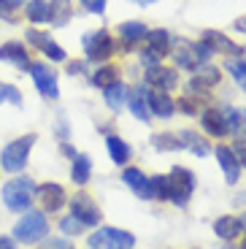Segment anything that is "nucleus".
Wrapping results in <instances>:
<instances>
[{
    "label": "nucleus",
    "instance_id": "obj_1",
    "mask_svg": "<svg viewBox=\"0 0 246 249\" xmlns=\"http://www.w3.org/2000/svg\"><path fill=\"white\" fill-rule=\"evenodd\" d=\"M168 54L173 57L176 68L184 71H197L203 62H209L214 57L209 44L203 41H187V38H171V52Z\"/></svg>",
    "mask_w": 246,
    "mask_h": 249
},
{
    "label": "nucleus",
    "instance_id": "obj_2",
    "mask_svg": "<svg viewBox=\"0 0 246 249\" xmlns=\"http://www.w3.org/2000/svg\"><path fill=\"white\" fill-rule=\"evenodd\" d=\"M35 133H27V136H19L17 141L6 143L3 152H0V171H6V174H22L27 168V160H30V149L33 143H35Z\"/></svg>",
    "mask_w": 246,
    "mask_h": 249
},
{
    "label": "nucleus",
    "instance_id": "obj_3",
    "mask_svg": "<svg viewBox=\"0 0 246 249\" xmlns=\"http://www.w3.org/2000/svg\"><path fill=\"white\" fill-rule=\"evenodd\" d=\"M38 184L27 176H17V179H8L3 184V203H6L8 212H27L33 206Z\"/></svg>",
    "mask_w": 246,
    "mask_h": 249
},
{
    "label": "nucleus",
    "instance_id": "obj_4",
    "mask_svg": "<svg viewBox=\"0 0 246 249\" xmlns=\"http://www.w3.org/2000/svg\"><path fill=\"white\" fill-rule=\"evenodd\" d=\"M49 236V219L43 212H35V209H27L22 214L17 225H14V241L22 244H38Z\"/></svg>",
    "mask_w": 246,
    "mask_h": 249
},
{
    "label": "nucleus",
    "instance_id": "obj_5",
    "mask_svg": "<svg viewBox=\"0 0 246 249\" xmlns=\"http://www.w3.org/2000/svg\"><path fill=\"white\" fill-rule=\"evenodd\" d=\"M81 46H84V54H87V62H105L114 57L117 52V41L111 38L108 30H89L81 36Z\"/></svg>",
    "mask_w": 246,
    "mask_h": 249
},
{
    "label": "nucleus",
    "instance_id": "obj_6",
    "mask_svg": "<svg viewBox=\"0 0 246 249\" xmlns=\"http://www.w3.org/2000/svg\"><path fill=\"white\" fill-rule=\"evenodd\" d=\"M233 117H235V108L219 103V106H211L200 111V124H203V130L209 136L225 138L228 133H233Z\"/></svg>",
    "mask_w": 246,
    "mask_h": 249
},
{
    "label": "nucleus",
    "instance_id": "obj_7",
    "mask_svg": "<svg viewBox=\"0 0 246 249\" xmlns=\"http://www.w3.org/2000/svg\"><path fill=\"white\" fill-rule=\"evenodd\" d=\"M165 181H168V200L173 206H184L192 198V193H195V174L190 168L173 165L171 174L165 176Z\"/></svg>",
    "mask_w": 246,
    "mask_h": 249
},
{
    "label": "nucleus",
    "instance_id": "obj_8",
    "mask_svg": "<svg viewBox=\"0 0 246 249\" xmlns=\"http://www.w3.org/2000/svg\"><path fill=\"white\" fill-rule=\"evenodd\" d=\"M89 249H133L136 247V236L122 228H100L87 238Z\"/></svg>",
    "mask_w": 246,
    "mask_h": 249
},
{
    "label": "nucleus",
    "instance_id": "obj_9",
    "mask_svg": "<svg viewBox=\"0 0 246 249\" xmlns=\"http://www.w3.org/2000/svg\"><path fill=\"white\" fill-rule=\"evenodd\" d=\"M30 76H33V84L35 89L41 92V98L46 100H57L60 98V84H57V73L46 65V62H30Z\"/></svg>",
    "mask_w": 246,
    "mask_h": 249
},
{
    "label": "nucleus",
    "instance_id": "obj_10",
    "mask_svg": "<svg viewBox=\"0 0 246 249\" xmlns=\"http://www.w3.org/2000/svg\"><path fill=\"white\" fill-rule=\"evenodd\" d=\"M143 87L154 89V92H171V89L178 87V73L176 68H165V65H154V68H146V76H143Z\"/></svg>",
    "mask_w": 246,
    "mask_h": 249
},
{
    "label": "nucleus",
    "instance_id": "obj_11",
    "mask_svg": "<svg viewBox=\"0 0 246 249\" xmlns=\"http://www.w3.org/2000/svg\"><path fill=\"white\" fill-rule=\"evenodd\" d=\"M35 195H38V206H41L43 214H57V212H62V206L68 203V195H65V190L57 181L41 184L35 190Z\"/></svg>",
    "mask_w": 246,
    "mask_h": 249
},
{
    "label": "nucleus",
    "instance_id": "obj_12",
    "mask_svg": "<svg viewBox=\"0 0 246 249\" xmlns=\"http://www.w3.org/2000/svg\"><path fill=\"white\" fill-rule=\"evenodd\" d=\"M70 214H73L76 219H81L84 225H98L100 219H103V212L98 209L95 198L87 195V193L73 195V200H70Z\"/></svg>",
    "mask_w": 246,
    "mask_h": 249
},
{
    "label": "nucleus",
    "instance_id": "obj_13",
    "mask_svg": "<svg viewBox=\"0 0 246 249\" xmlns=\"http://www.w3.org/2000/svg\"><path fill=\"white\" fill-rule=\"evenodd\" d=\"M203 44H209L214 54H228L230 60L244 57V49H241L238 44H233V41H230L225 33H219V30H206L203 33Z\"/></svg>",
    "mask_w": 246,
    "mask_h": 249
},
{
    "label": "nucleus",
    "instance_id": "obj_14",
    "mask_svg": "<svg viewBox=\"0 0 246 249\" xmlns=\"http://www.w3.org/2000/svg\"><path fill=\"white\" fill-rule=\"evenodd\" d=\"M143 98H146V106L152 117H162V119H171L176 114V103L168 92H154V89L143 87Z\"/></svg>",
    "mask_w": 246,
    "mask_h": 249
},
{
    "label": "nucleus",
    "instance_id": "obj_15",
    "mask_svg": "<svg viewBox=\"0 0 246 249\" xmlns=\"http://www.w3.org/2000/svg\"><path fill=\"white\" fill-rule=\"evenodd\" d=\"M122 181L130 187V193L138 195V198H143V200H152L154 198V193H152V176H146L141 168H124Z\"/></svg>",
    "mask_w": 246,
    "mask_h": 249
},
{
    "label": "nucleus",
    "instance_id": "obj_16",
    "mask_svg": "<svg viewBox=\"0 0 246 249\" xmlns=\"http://www.w3.org/2000/svg\"><path fill=\"white\" fill-rule=\"evenodd\" d=\"M0 62H8V65H14L19 71H27L30 68V52L19 41H6L0 46Z\"/></svg>",
    "mask_w": 246,
    "mask_h": 249
},
{
    "label": "nucleus",
    "instance_id": "obj_17",
    "mask_svg": "<svg viewBox=\"0 0 246 249\" xmlns=\"http://www.w3.org/2000/svg\"><path fill=\"white\" fill-rule=\"evenodd\" d=\"M214 155H216V162H219V168H222V174H225V179H228V184H238L241 165H238V160H235L233 149L222 143V146H216V149H214Z\"/></svg>",
    "mask_w": 246,
    "mask_h": 249
},
{
    "label": "nucleus",
    "instance_id": "obj_18",
    "mask_svg": "<svg viewBox=\"0 0 246 249\" xmlns=\"http://www.w3.org/2000/svg\"><path fill=\"white\" fill-rule=\"evenodd\" d=\"M176 138H178V146L187 149V152H192L195 157H206L211 152V143L206 141L200 133H195V130H178Z\"/></svg>",
    "mask_w": 246,
    "mask_h": 249
},
{
    "label": "nucleus",
    "instance_id": "obj_19",
    "mask_svg": "<svg viewBox=\"0 0 246 249\" xmlns=\"http://www.w3.org/2000/svg\"><path fill=\"white\" fill-rule=\"evenodd\" d=\"M117 33H119V41H122L124 46H136V44H141V41H146V33H149V27L143 25V22H122V25L117 27Z\"/></svg>",
    "mask_w": 246,
    "mask_h": 249
},
{
    "label": "nucleus",
    "instance_id": "obj_20",
    "mask_svg": "<svg viewBox=\"0 0 246 249\" xmlns=\"http://www.w3.org/2000/svg\"><path fill=\"white\" fill-rule=\"evenodd\" d=\"M192 73H195V76L190 79V84H195V87L206 89V92H209L211 87H216V84L222 81V73H219V68H214L211 62H203V65H200L197 71H192Z\"/></svg>",
    "mask_w": 246,
    "mask_h": 249
},
{
    "label": "nucleus",
    "instance_id": "obj_21",
    "mask_svg": "<svg viewBox=\"0 0 246 249\" xmlns=\"http://www.w3.org/2000/svg\"><path fill=\"white\" fill-rule=\"evenodd\" d=\"M127 108L130 114L141 122H152V114H149L146 98H143V87H130L127 89Z\"/></svg>",
    "mask_w": 246,
    "mask_h": 249
},
{
    "label": "nucleus",
    "instance_id": "obj_22",
    "mask_svg": "<svg viewBox=\"0 0 246 249\" xmlns=\"http://www.w3.org/2000/svg\"><path fill=\"white\" fill-rule=\"evenodd\" d=\"M103 98H105V106L114 114H119L127 106V87H124L122 81H114V84H108V87L103 89Z\"/></svg>",
    "mask_w": 246,
    "mask_h": 249
},
{
    "label": "nucleus",
    "instance_id": "obj_23",
    "mask_svg": "<svg viewBox=\"0 0 246 249\" xmlns=\"http://www.w3.org/2000/svg\"><path fill=\"white\" fill-rule=\"evenodd\" d=\"M241 231H244V225H241V219L238 217H219L214 222V233L222 238V241H233V238H238L241 236Z\"/></svg>",
    "mask_w": 246,
    "mask_h": 249
},
{
    "label": "nucleus",
    "instance_id": "obj_24",
    "mask_svg": "<svg viewBox=\"0 0 246 249\" xmlns=\"http://www.w3.org/2000/svg\"><path fill=\"white\" fill-rule=\"evenodd\" d=\"M89 176H92V160L87 155H76L73 162H70V179H73L76 187L89 184Z\"/></svg>",
    "mask_w": 246,
    "mask_h": 249
},
{
    "label": "nucleus",
    "instance_id": "obj_25",
    "mask_svg": "<svg viewBox=\"0 0 246 249\" xmlns=\"http://www.w3.org/2000/svg\"><path fill=\"white\" fill-rule=\"evenodd\" d=\"M73 19V6L70 0H52L49 3V22L54 27H65Z\"/></svg>",
    "mask_w": 246,
    "mask_h": 249
},
{
    "label": "nucleus",
    "instance_id": "obj_26",
    "mask_svg": "<svg viewBox=\"0 0 246 249\" xmlns=\"http://www.w3.org/2000/svg\"><path fill=\"white\" fill-rule=\"evenodd\" d=\"M105 146H108V155H111V160L117 162V165H127L130 157H133L130 143L122 141L119 136H108V138H105Z\"/></svg>",
    "mask_w": 246,
    "mask_h": 249
},
{
    "label": "nucleus",
    "instance_id": "obj_27",
    "mask_svg": "<svg viewBox=\"0 0 246 249\" xmlns=\"http://www.w3.org/2000/svg\"><path fill=\"white\" fill-rule=\"evenodd\" d=\"M171 33L165 30V27H157V30H149L146 33V46L152 52H157L160 57H165L168 52H171Z\"/></svg>",
    "mask_w": 246,
    "mask_h": 249
},
{
    "label": "nucleus",
    "instance_id": "obj_28",
    "mask_svg": "<svg viewBox=\"0 0 246 249\" xmlns=\"http://www.w3.org/2000/svg\"><path fill=\"white\" fill-rule=\"evenodd\" d=\"M25 6H27L25 17H27L30 25H43V22H49V3H46V0H27Z\"/></svg>",
    "mask_w": 246,
    "mask_h": 249
},
{
    "label": "nucleus",
    "instance_id": "obj_29",
    "mask_svg": "<svg viewBox=\"0 0 246 249\" xmlns=\"http://www.w3.org/2000/svg\"><path fill=\"white\" fill-rule=\"evenodd\" d=\"M114 81H119V68H114V65H103V68H98L89 76V84H92V87H100V89H105L108 84H114Z\"/></svg>",
    "mask_w": 246,
    "mask_h": 249
},
{
    "label": "nucleus",
    "instance_id": "obj_30",
    "mask_svg": "<svg viewBox=\"0 0 246 249\" xmlns=\"http://www.w3.org/2000/svg\"><path fill=\"white\" fill-rule=\"evenodd\" d=\"M152 146L157 152H178V149H181V146H178L176 133H154V136H152Z\"/></svg>",
    "mask_w": 246,
    "mask_h": 249
},
{
    "label": "nucleus",
    "instance_id": "obj_31",
    "mask_svg": "<svg viewBox=\"0 0 246 249\" xmlns=\"http://www.w3.org/2000/svg\"><path fill=\"white\" fill-rule=\"evenodd\" d=\"M228 73L235 79L241 89L246 92V57H238V60H228Z\"/></svg>",
    "mask_w": 246,
    "mask_h": 249
},
{
    "label": "nucleus",
    "instance_id": "obj_32",
    "mask_svg": "<svg viewBox=\"0 0 246 249\" xmlns=\"http://www.w3.org/2000/svg\"><path fill=\"white\" fill-rule=\"evenodd\" d=\"M84 228H87V225L81 222V219H76L73 214H68V217L60 219V231L65 233V236H81V233H84Z\"/></svg>",
    "mask_w": 246,
    "mask_h": 249
},
{
    "label": "nucleus",
    "instance_id": "obj_33",
    "mask_svg": "<svg viewBox=\"0 0 246 249\" xmlns=\"http://www.w3.org/2000/svg\"><path fill=\"white\" fill-rule=\"evenodd\" d=\"M0 98L14 103V106H22V92H19L14 84H0Z\"/></svg>",
    "mask_w": 246,
    "mask_h": 249
},
{
    "label": "nucleus",
    "instance_id": "obj_34",
    "mask_svg": "<svg viewBox=\"0 0 246 249\" xmlns=\"http://www.w3.org/2000/svg\"><path fill=\"white\" fill-rule=\"evenodd\" d=\"M233 136L246 138V108H235V117H233Z\"/></svg>",
    "mask_w": 246,
    "mask_h": 249
},
{
    "label": "nucleus",
    "instance_id": "obj_35",
    "mask_svg": "<svg viewBox=\"0 0 246 249\" xmlns=\"http://www.w3.org/2000/svg\"><path fill=\"white\" fill-rule=\"evenodd\" d=\"M152 193L157 200H168V181L165 176H152Z\"/></svg>",
    "mask_w": 246,
    "mask_h": 249
},
{
    "label": "nucleus",
    "instance_id": "obj_36",
    "mask_svg": "<svg viewBox=\"0 0 246 249\" xmlns=\"http://www.w3.org/2000/svg\"><path fill=\"white\" fill-rule=\"evenodd\" d=\"M141 62L146 65V68H154V65H160V62H162V57L157 54V52H152V49L146 46V49L141 52Z\"/></svg>",
    "mask_w": 246,
    "mask_h": 249
},
{
    "label": "nucleus",
    "instance_id": "obj_37",
    "mask_svg": "<svg viewBox=\"0 0 246 249\" xmlns=\"http://www.w3.org/2000/svg\"><path fill=\"white\" fill-rule=\"evenodd\" d=\"M233 155H235V160H238L241 168H246V138H238V141H235Z\"/></svg>",
    "mask_w": 246,
    "mask_h": 249
},
{
    "label": "nucleus",
    "instance_id": "obj_38",
    "mask_svg": "<svg viewBox=\"0 0 246 249\" xmlns=\"http://www.w3.org/2000/svg\"><path fill=\"white\" fill-rule=\"evenodd\" d=\"M79 3L89 14H105V0H79Z\"/></svg>",
    "mask_w": 246,
    "mask_h": 249
},
{
    "label": "nucleus",
    "instance_id": "obj_39",
    "mask_svg": "<svg viewBox=\"0 0 246 249\" xmlns=\"http://www.w3.org/2000/svg\"><path fill=\"white\" fill-rule=\"evenodd\" d=\"M0 19H6V22H14V19H17L14 17V8L8 6L6 0H0Z\"/></svg>",
    "mask_w": 246,
    "mask_h": 249
},
{
    "label": "nucleus",
    "instance_id": "obj_40",
    "mask_svg": "<svg viewBox=\"0 0 246 249\" xmlns=\"http://www.w3.org/2000/svg\"><path fill=\"white\" fill-rule=\"evenodd\" d=\"M0 249H17V241L11 236H0Z\"/></svg>",
    "mask_w": 246,
    "mask_h": 249
},
{
    "label": "nucleus",
    "instance_id": "obj_41",
    "mask_svg": "<svg viewBox=\"0 0 246 249\" xmlns=\"http://www.w3.org/2000/svg\"><path fill=\"white\" fill-rule=\"evenodd\" d=\"M46 249H70V247H68V241H60V238H54V241L46 244Z\"/></svg>",
    "mask_w": 246,
    "mask_h": 249
},
{
    "label": "nucleus",
    "instance_id": "obj_42",
    "mask_svg": "<svg viewBox=\"0 0 246 249\" xmlns=\"http://www.w3.org/2000/svg\"><path fill=\"white\" fill-rule=\"evenodd\" d=\"M233 27H235V33H244V36H246V17H238L233 22Z\"/></svg>",
    "mask_w": 246,
    "mask_h": 249
},
{
    "label": "nucleus",
    "instance_id": "obj_43",
    "mask_svg": "<svg viewBox=\"0 0 246 249\" xmlns=\"http://www.w3.org/2000/svg\"><path fill=\"white\" fill-rule=\"evenodd\" d=\"M60 152H62V155H68V157H70V160H73V157H76V149H73V146H70V143H68V141H62V146H60Z\"/></svg>",
    "mask_w": 246,
    "mask_h": 249
},
{
    "label": "nucleus",
    "instance_id": "obj_44",
    "mask_svg": "<svg viewBox=\"0 0 246 249\" xmlns=\"http://www.w3.org/2000/svg\"><path fill=\"white\" fill-rule=\"evenodd\" d=\"M84 71V62H68V73H81Z\"/></svg>",
    "mask_w": 246,
    "mask_h": 249
},
{
    "label": "nucleus",
    "instance_id": "obj_45",
    "mask_svg": "<svg viewBox=\"0 0 246 249\" xmlns=\"http://www.w3.org/2000/svg\"><path fill=\"white\" fill-rule=\"evenodd\" d=\"M6 3H8V6H11V8H17V6H25L27 0H6Z\"/></svg>",
    "mask_w": 246,
    "mask_h": 249
},
{
    "label": "nucleus",
    "instance_id": "obj_46",
    "mask_svg": "<svg viewBox=\"0 0 246 249\" xmlns=\"http://www.w3.org/2000/svg\"><path fill=\"white\" fill-rule=\"evenodd\" d=\"M133 3H138V6H152L154 0H133Z\"/></svg>",
    "mask_w": 246,
    "mask_h": 249
},
{
    "label": "nucleus",
    "instance_id": "obj_47",
    "mask_svg": "<svg viewBox=\"0 0 246 249\" xmlns=\"http://www.w3.org/2000/svg\"><path fill=\"white\" fill-rule=\"evenodd\" d=\"M241 225H246V214H244V217H241Z\"/></svg>",
    "mask_w": 246,
    "mask_h": 249
},
{
    "label": "nucleus",
    "instance_id": "obj_48",
    "mask_svg": "<svg viewBox=\"0 0 246 249\" xmlns=\"http://www.w3.org/2000/svg\"><path fill=\"white\" fill-rule=\"evenodd\" d=\"M241 249H246V238H244V247H241Z\"/></svg>",
    "mask_w": 246,
    "mask_h": 249
},
{
    "label": "nucleus",
    "instance_id": "obj_49",
    "mask_svg": "<svg viewBox=\"0 0 246 249\" xmlns=\"http://www.w3.org/2000/svg\"><path fill=\"white\" fill-rule=\"evenodd\" d=\"M0 103H3V98H0Z\"/></svg>",
    "mask_w": 246,
    "mask_h": 249
}]
</instances>
